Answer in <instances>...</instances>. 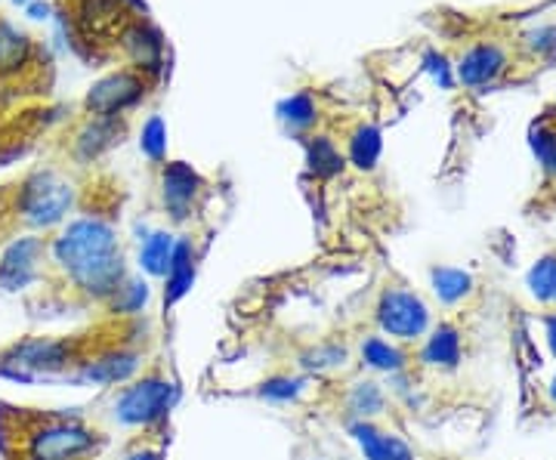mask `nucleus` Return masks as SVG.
<instances>
[{
  "instance_id": "1",
  "label": "nucleus",
  "mask_w": 556,
  "mask_h": 460,
  "mask_svg": "<svg viewBox=\"0 0 556 460\" xmlns=\"http://www.w3.org/2000/svg\"><path fill=\"white\" fill-rule=\"evenodd\" d=\"M47 257L50 272L72 297L97 306L112 301L121 281L130 276L118 229L100 214L68 217L53 239H47Z\"/></svg>"
},
{
  "instance_id": "2",
  "label": "nucleus",
  "mask_w": 556,
  "mask_h": 460,
  "mask_svg": "<svg viewBox=\"0 0 556 460\" xmlns=\"http://www.w3.org/2000/svg\"><path fill=\"white\" fill-rule=\"evenodd\" d=\"M7 460H93L102 448V433L78 411L20 414Z\"/></svg>"
},
{
  "instance_id": "3",
  "label": "nucleus",
  "mask_w": 556,
  "mask_h": 460,
  "mask_svg": "<svg viewBox=\"0 0 556 460\" xmlns=\"http://www.w3.org/2000/svg\"><path fill=\"white\" fill-rule=\"evenodd\" d=\"M90 343L65 334H25L0 349V381L31 383L62 381L75 371Z\"/></svg>"
},
{
  "instance_id": "4",
  "label": "nucleus",
  "mask_w": 556,
  "mask_h": 460,
  "mask_svg": "<svg viewBox=\"0 0 556 460\" xmlns=\"http://www.w3.org/2000/svg\"><path fill=\"white\" fill-rule=\"evenodd\" d=\"M179 401V383L164 371H142L139 378L115 389L109 401V421L118 430L155 433Z\"/></svg>"
},
{
  "instance_id": "5",
  "label": "nucleus",
  "mask_w": 556,
  "mask_h": 460,
  "mask_svg": "<svg viewBox=\"0 0 556 460\" xmlns=\"http://www.w3.org/2000/svg\"><path fill=\"white\" fill-rule=\"evenodd\" d=\"M75 201H78L75 182L53 167H43L22 180L16 192V217L38 235L56 232L75 210Z\"/></svg>"
},
{
  "instance_id": "6",
  "label": "nucleus",
  "mask_w": 556,
  "mask_h": 460,
  "mask_svg": "<svg viewBox=\"0 0 556 460\" xmlns=\"http://www.w3.org/2000/svg\"><path fill=\"white\" fill-rule=\"evenodd\" d=\"M371 319H375L378 334L402 346L420 343L427 337V331L437 324L430 303L424 301L415 288H405V284H390L380 291Z\"/></svg>"
},
{
  "instance_id": "7",
  "label": "nucleus",
  "mask_w": 556,
  "mask_h": 460,
  "mask_svg": "<svg viewBox=\"0 0 556 460\" xmlns=\"http://www.w3.org/2000/svg\"><path fill=\"white\" fill-rule=\"evenodd\" d=\"M146 368V353L134 343H105V346H90L84 359L75 365V371L65 378V383L75 386H93V389H118L124 383L142 374Z\"/></svg>"
},
{
  "instance_id": "8",
  "label": "nucleus",
  "mask_w": 556,
  "mask_h": 460,
  "mask_svg": "<svg viewBox=\"0 0 556 460\" xmlns=\"http://www.w3.org/2000/svg\"><path fill=\"white\" fill-rule=\"evenodd\" d=\"M47 276H50V257H47L43 235L22 232L0 247V291L3 294L35 291Z\"/></svg>"
},
{
  "instance_id": "9",
  "label": "nucleus",
  "mask_w": 556,
  "mask_h": 460,
  "mask_svg": "<svg viewBox=\"0 0 556 460\" xmlns=\"http://www.w3.org/2000/svg\"><path fill=\"white\" fill-rule=\"evenodd\" d=\"M161 207L170 217V222H189L201 195H204V177L186 161H164L161 167Z\"/></svg>"
},
{
  "instance_id": "10",
  "label": "nucleus",
  "mask_w": 556,
  "mask_h": 460,
  "mask_svg": "<svg viewBox=\"0 0 556 460\" xmlns=\"http://www.w3.org/2000/svg\"><path fill=\"white\" fill-rule=\"evenodd\" d=\"M146 97V80L134 72H112L97 80L87 93V112L97 118H118L127 108H134Z\"/></svg>"
},
{
  "instance_id": "11",
  "label": "nucleus",
  "mask_w": 556,
  "mask_h": 460,
  "mask_svg": "<svg viewBox=\"0 0 556 460\" xmlns=\"http://www.w3.org/2000/svg\"><path fill=\"white\" fill-rule=\"evenodd\" d=\"M346 436L353 439L362 460H417L408 439L380 421L346 423Z\"/></svg>"
},
{
  "instance_id": "12",
  "label": "nucleus",
  "mask_w": 556,
  "mask_h": 460,
  "mask_svg": "<svg viewBox=\"0 0 556 460\" xmlns=\"http://www.w3.org/2000/svg\"><path fill=\"white\" fill-rule=\"evenodd\" d=\"M161 281H164V291H161L164 309H174L177 303H182L192 294V288L199 281V247H195L192 235H177L167 276Z\"/></svg>"
},
{
  "instance_id": "13",
  "label": "nucleus",
  "mask_w": 556,
  "mask_h": 460,
  "mask_svg": "<svg viewBox=\"0 0 556 460\" xmlns=\"http://www.w3.org/2000/svg\"><path fill=\"white\" fill-rule=\"evenodd\" d=\"M464 361V331L455 321H439L417 343V365L430 371H455Z\"/></svg>"
},
{
  "instance_id": "14",
  "label": "nucleus",
  "mask_w": 556,
  "mask_h": 460,
  "mask_svg": "<svg viewBox=\"0 0 556 460\" xmlns=\"http://www.w3.org/2000/svg\"><path fill=\"white\" fill-rule=\"evenodd\" d=\"M358 365L371 374H383V378H396V374H405L412 365H415V356L402 346V343L390 341L383 334H365L358 341Z\"/></svg>"
},
{
  "instance_id": "15",
  "label": "nucleus",
  "mask_w": 556,
  "mask_h": 460,
  "mask_svg": "<svg viewBox=\"0 0 556 460\" xmlns=\"http://www.w3.org/2000/svg\"><path fill=\"white\" fill-rule=\"evenodd\" d=\"M340 408H343L346 423L383 421L387 411H390V393H387V386L380 381H375V378H358V381H353L343 389Z\"/></svg>"
},
{
  "instance_id": "16",
  "label": "nucleus",
  "mask_w": 556,
  "mask_h": 460,
  "mask_svg": "<svg viewBox=\"0 0 556 460\" xmlns=\"http://www.w3.org/2000/svg\"><path fill=\"white\" fill-rule=\"evenodd\" d=\"M353 361V349L343 341H318L309 343L306 349L298 353V368L300 374L306 378H331V374H340L346 371Z\"/></svg>"
},
{
  "instance_id": "17",
  "label": "nucleus",
  "mask_w": 556,
  "mask_h": 460,
  "mask_svg": "<svg viewBox=\"0 0 556 460\" xmlns=\"http://www.w3.org/2000/svg\"><path fill=\"white\" fill-rule=\"evenodd\" d=\"M504 68H507V53L497 43H479L457 65V80L467 87H482L492 84Z\"/></svg>"
},
{
  "instance_id": "18",
  "label": "nucleus",
  "mask_w": 556,
  "mask_h": 460,
  "mask_svg": "<svg viewBox=\"0 0 556 460\" xmlns=\"http://www.w3.org/2000/svg\"><path fill=\"white\" fill-rule=\"evenodd\" d=\"M174 244H177V232H170V229H149L139 239V276H146V279H164L167 276V266H170V257H174Z\"/></svg>"
},
{
  "instance_id": "19",
  "label": "nucleus",
  "mask_w": 556,
  "mask_h": 460,
  "mask_svg": "<svg viewBox=\"0 0 556 460\" xmlns=\"http://www.w3.org/2000/svg\"><path fill=\"white\" fill-rule=\"evenodd\" d=\"M303 161H306V170L316 177V180H334L338 174L346 170V155L340 152V145L325 133H313L303 142Z\"/></svg>"
},
{
  "instance_id": "20",
  "label": "nucleus",
  "mask_w": 556,
  "mask_h": 460,
  "mask_svg": "<svg viewBox=\"0 0 556 460\" xmlns=\"http://www.w3.org/2000/svg\"><path fill=\"white\" fill-rule=\"evenodd\" d=\"M121 133H124V124L118 118H97L93 115L75 137V158L97 161L102 152H109L115 142H121Z\"/></svg>"
},
{
  "instance_id": "21",
  "label": "nucleus",
  "mask_w": 556,
  "mask_h": 460,
  "mask_svg": "<svg viewBox=\"0 0 556 460\" xmlns=\"http://www.w3.org/2000/svg\"><path fill=\"white\" fill-rule=\"evenodd\" d=\"M152 303V284L146 276L130 272L127 279L121 281L118 291L112 294V301L105 303V312L115 319H139Z\"/></svg>"
},
{
  "instance_id": "22",
  "label": "nucleus",
  "mask_w": 556,
  "mask_h": 460,
  "mask_svg": "<svg viewBox=\"0 0 556 460\" xmlns=\"http://www.w3.org/2000/svg\"><path fill=\"white\" fill-rule=\"evenodd\" d=\"M124 50L130 53V60L137 62L139 68H159L161 56H164V38L155 25L149 22H134L124 35H121Z\"/></svg>"
},
{
  "instance_id": "23",
  "label": "nucleus",
  "mask_w": 556,
  "mask_h": 460,
  "mask_svg": "<svg viewBox=\"0 0 556 460\" xmlns=\"http://www.w3.org/2000/svg\"><path fill=\"white\" fill-rule=\"evenodd\" d=\"M430 291L442 306H460L473 297L477 291V281L470 272L455 269V266H437L430 269Z\"/></svg>"
},
{
  "instance_id": "24",
  "label": "nucleus",
  "mask_w": 556,
  "mask_h": 460,
  "mask_svg": "<svg viewBox=\"0 0 556 460\" xmlns=\"http://www.w3.org/2000/svg\"><path fill=\"white\" fill-rule=\"evenodd\" d=\"M380 152H383V137L375 124H358L346 140V164H353L358 174H371L378 167Z\"/></svg>"
},
{
  "instance_id": "25",
  "label": "nucleus",
  "mask_w": 556,
  "mask_h": 460,
  "mask_svg": "<svg viewBox=\"0 0 556 460\" xmlns=\"http://www.w3.org/2000/svg\"><path fill=\"white\" fill-rule=\"evenodd\" d=\"M313 389V378L306 374H269L254 386V396L269 405H298Z\"/></svg>"
},
{
  "instance_id": "26",
  "label": "nucleus",
  "mask_w": 556,
  "mask_h": 460,
  "mask_svg": "<svg viewBox=\"0 0 556 460\" xmlns=\"http://www.w3.org/2000/svg\"><path fill=\"white\" fill-rule=\"evenodd\" d=\"M276 115L291 133H309L318 120V105L309 93H294L278 102Z\"/></svg>"
},
{
  "instance_id": "27",
  "label": "nucleus",
  "mask_w": 556,
  "mask_h": 460,
  "mask_svg": "<svg viewBox=\"0 0 556 460\" xmlns=\"http://www.w3.org/2000/svg\"><path fill=\"white\" fill-rule=\"evenodd\" d=\"M526 288L538 303L556 306V254H547L532 263V269L526 276Z\"/></svg>"
},
{
  "instance_id": "28",
  "label": "nucleus",
  "mask_w": 556,
  "mask_h": 460,
  "mask_svg": "<svg viewBox=\"0 0 556 460\" xmlns=\"http://www.w3.org/2000/svg\"><path fill=\"white\" fill-rule=\"evenodd\" d=\"M28 60V38L10 22H0V72H20L22 62Z\"/></svg>"
},
{
  "instance_id": "29",
  "label": "nucleus",
  "mask_w": 556,
  "mask_h": 460,
  "mask_svg": "<svg viewBox=\"0 0 556 460\" xmlns=\"http://www.w3.org/2000/svg\"><path fill=\"white\" fill-rule=\"evenodd\" d=\"M139 152L152 164H164L167 161V124H164L161 115H152L142 124V130H139Z\"/></svg>"
},
{
  "instance_id": "30",
  "label": "nucleus",
  "mask_w": 556,
  "mask_h": 460,
  "mask_svg": "<svg viewBox=\"0 0 556 460\" xmlns=\"http://www.w3.org/2000/svg\"><path fill=\"white\" fill-rule=\"evenodd\" d=\"M532 152H535L538 164L547 170V174H554L556 177V130L554 127H547V124H535L532 127Z\"/></svg>"
},
{
  "instance_id": "31",
  "label": "nucleus",
  "mask_w": 556,
  "mask_h": 460,
  "mask_svg": "<svg viewBox=\"0 0 556 460\" xmlns=\"http://www.w3.org/2000/svg\"><path fill=\"white\" fill-rule=\"evenodd\" d=\"M118 460H164L161 448H155L152 442H134Z\"/></svg>"
},
{
  "instance_id": "32",
  "label": "nucleus",
  "mask_w": 556,
  "mask_h": 460,
  "mask_svg": "<svg viewBox=\"0 0 556 460\" xmlns=\"http://www.w3.org/2000/svg\"><path fill=\"white\" fill-rule=\"evenodd\" d=\"M544 341H547V349H551V356L556 359V309H554V312H547V316H544Z\"/></svg>"
},
{
  "instance_id": "33",
  "label": "nucleus",
  "mask_w": 556,
  "mask_h": 460,
  "mask_svg": "<svg viewBox=\"0 0 556 460\" xmlns=\"http://www.w3.org/2000/svg\"><path fill=\"white\" fill-rule=\"evenodd\" d=\"M47 13H50L47 3H40V0H31V3H28V16H31V20H47Z\"/></svg>"
},
{
  "instance_id": "34",
  "label": "nucleus",
  "mask_w": 556,
  "mask_h": 460,
  "mask_svg": "<svg viewBox=\"0 0 556 460\" xmlns=\"http://www.w3.org/2000/svg\"><path fill=\"white\" fill-rule=\"evenodd\" d=\"M547 396H551V401L556 405V374H554V381L547 383Z\"/></svg>"
},
{
  "instance_id": "35",
  "label": "nucleus",
  "mask_w": 556,
  "mask_h": 460,
  "mask_svg": "<svg viewBox=\"0 0 556 460\" xmlns=\"http://www.w3.org/2000/svg\"><path fill=\"white\" fill-rule=\"evenodd\" d=\"M16 3H20V7H28V3H31V0H16Z\"/></svg>"
},
{
  "instance_id": "36",
  "label": "nucleus",
  "mask_w": 556,
  "mask_h": 460,
  "mask_svg": "<svg viewBox=\"0 0 556 460\" xmlns=\"http://www.w3.org/2000/svg\"><path fill=\"white\" fill-rule=\"evenodd\" d=\"M313 460H318V458H313Z\"/></svg>"
}]
</instances>
